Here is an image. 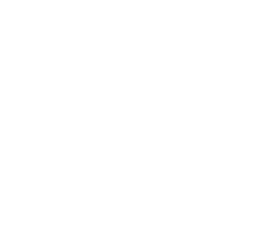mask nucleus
I'll use <instances>...</instances> for the list:
<instances>
[]
</instances>
